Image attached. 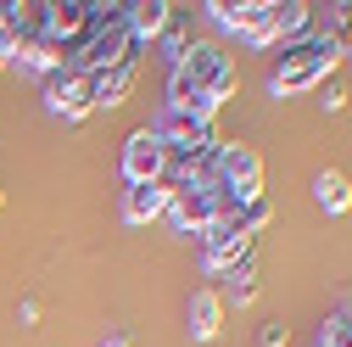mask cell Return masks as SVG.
Masks as SVG:
<instances>
[{
  "mask_svg": "<svg viewBox=\"0 0 352 347\" xmlns=\"http://www.w3.org/2000/svg\"><path fill=\"white\" fill-rule=\"evenodd\" d=\"M235 84H241V73L218 45H190L185 62L168 73V107H185L196 118H218L224 101L235 96Z\"/></svg>",
  "mask_w": 352,
  "mask_h": 347,
  "instance_id": "6da1fadb",
  "label": "cell"
},
{
  "mask_svg": "<svg viewBox=\"0 0 352 347\" xmlns=\"http://www.w3.org/2000/svg\"><path fill=\"white\" fill-rule=\"evenodd\" d=\"M341 62V39L336 34H302L291 39V45L280 51L274 73H269V96H302L314 90V84H324Z\"/></svg>",
  "mask_w": 352,
  "mask_h": 347,
  "instance_id": "7a4b0ae2",
  "label": "cell"
},
{
  "mask_svg": "<svg viewBox=\"0 0 352 347\" xmlns=\"http://www.w3.org/2000/svg\"><path fill=\"white\" fill-rule=\"evenodd\" d=\"M39 96H45V112H56V118H67V123H78V118L96 112L90 78H84V73H67V67H56V73L39 78Z\"/></svg>",
  "mask_w": 352,
  "mask_h": 347,
  "instance_id": "3957f363",
  "label": "cell"
},
{
  "mask_svg": "<svg viewBox=\"0 0 352 347\" xmlns=\"http://www.w3.org/2000/svg\"><path fill=\"white\" fill-rule=\"evenodd\" d=\"M151 135L162 140V151H201V146L218 140V135H212V118H196V112H185V107H162L157 123H151Z\"/></svg>",
  "mask_w": 352,
  "mask_h": 347,
  "instance_id": "277c9868",
  "label": "cell"
},
{
  "mask_svg": "<svg viewBox=\"0 0 352 347\" xmlns=\"http://www.w3.org/2000/svg\"><path fill=\"white\" fill-rule=\"evenodd\" d=\"M218 180H224L241 202H257L263 196V157L241 140H218Z\"/></svg>",
  "mask_w": 352,
  "mask_h": 347,
  "instance_id": "5b68a950",
  "label": "cell"
},
{
  "mask_svg": "<svg viewBox=\"0 0 352 347\" xmlns=\"http://www.w3.org/2000/svg\"><path fill=\"white\" fill-rule=\"evenodd\" d=\"M269 6H274V0H241V6H235V0H212L207 12H212V23H218V28L241 34L252 51H263V28H269Z\"/></svg>",
  "mask_w": 352,
  "mask_h": 347,
  "instance_id": "8992f818",
  "label": "cell"
},
{
  "mask_svg": "<svg viewBox=\"0 0 352 347\" xmlns=\"http://www.w3.org/2000/svg\"><path fill=\"white\" fill-rule=\"evenodd\" d=\"M162 162H168L162 140L151 129H135L123 146V185H162Z\"/></svg>",
  "mask_w": 352,
  "mask_h": 347,
  "instance_id": "52a82bcc",
  "label": "cell"
},
{
  "mask_svg": "<svg viewBox=\"0 0 352 347\" xmlns=\"http://www.w3.org/2000/svg\"><path fill=\"white\" fill-rule=\"evenodd\" d=\"M307 28H314V6H302V0H274L269 6V28H263V51L269 45H291V39H302Z\"/></svg>",
  "mask_w": 352,
  "mask_h": 347,
  "instance_id": "ba28073f",
  "label": "cell"
},
{
  "mask_svg": "<svg viewBox=\"0 0 352 347\" xmlns=\"http://www.w3.org/2000/svg\"><path fill=\"white\" fill-rule=\"evenodd\" d=\"M173 12H179V6H168V0H123V23H129V34H135L140 45L157 39L173 23Z\"/></svg>",
  "mask_w": 352,
  "mask_h": 347,
  "instance_id": "9c48e42d",
  "label": "cell"
},
{
  "mask_svg": "<svg viewBox=\"0 0 352 347\" xmlns=\"http://www.w3.org/2000/svg\"><path fill=\"white\" fill-rule=\"evenodd\" d=\"M135 78H140V62H118V67H107V73H90L96 112H101V107H123V96L135 90Z\"/></svg>",
  "mask_w": 352,
  "mask_h": 347,
  "instance_id": "30bf717a",
  "label": "cell"
},
{
  "mask_svg": "<svg viewBox=\"0 0 352 347\" xmlns=\"http://www.w3.org/2000/svg\"><path fill=\"white\" fill-rule=\"evenodd\" d=\"M168 213V185H129L123 191V224H151Z\"/></svg>",
  "mask_w": 352,
  "mask_h": 347,
  "instance_id": "8fae6325",
  "label": "cell"
},
{
  "mask_svg": "<svg viewBox=\"0 0 352 347\" xmlns=\"http://www.w3.org/2000/svg\"><path fill=\"white\" fill-rule=\"evenodd\" d=\"M218 330H224V302H218V291L201 286V291L190 297V336H196V341H212Z\"/></svg>",
  "mask_w": 352,
  "mask_h": 347,
  "instance_id": "7c38bea8",
  "label": "cell"
},
{
  "mask_svg": "<svg viewBox=\"0 0 352 347\" xmlns=\"http://www.w3.org/2000/svg\"><path fill=\"white\" fill-rule=\"evenodd\" d=\"M314 202H319L324 213H346V207H352V180H346L341 168H324L319 180H314Z\"/></svg>",
  "mask_w": 352,
  "mask_h": 347,
  "instance_id": "4fadbf2b",
  "label": "cell"
},
{
  "mask_svg": "<svg viewBox=\"0 0 352 347\" xmlns=\"http://www.w3.org/2000/svg\"><path fill=\"white\" fill-rule=\"evenodd\" d=\"M257 297V269L241 264L235 275H224V291H218V302H235V308H246V302Z\"/></svg>",
  "mask_w": 352,
  "mask_h": 347,
  "instance_id": "5bb4252c",
  "label": "cell"
},
{
  "mask_svg": "<svg viewBox=\"0 0 352 347\" xmlns=\"http://www.w3.org/2000/svg\"><path fill=\"white\" fill-rule=\"evenodd\" d=\"M324 347H352V297L336 302V314L324 325Z\"/></svg>",
  "mask_w": 352,
  "mask_h": 347,
  "instance_id": "9a60e30c",
  "label": "cell"
},
{
  "mask_svg": "<svg viewBox=\"0 0 352 347\" xmlns=\"http://www.w3.org/2000/svg\"><path fill=\"white\" fill-rule=\"evenodd\" d=\"M190 45H196V39H190V34H185V28H173V23H168V28H162V34H157V51H162V62H168V67H179V62H185V51H190Z\"/></svg>",
  "mask_w": 352,
  "mask_h": 347,
  "instance_id": "2e32d148",
  "label": "cell"
},
{
  "mask_svg": "<svg viewBox=\"0 0 352 347\" xmlns=\"http://www.w3.org/2000/svg\"><path fill=\"white\" fill-rule=\"evenodd\" d=\"M346 107V90H341V84H324V112H341Z\"/></svg>",
  "mask_w": 352,
  "mask_h": 347,
  "instance_id": "e0dca14e",
  "label": "cell"
},
{
  "mask_svg": "<svg viewBox=\"0 0 352 347\" xmlns=\"http://www.w3.org/2000/svg\"><path fill=\"white\" fill-rule=\"evenodd\" d=\"M263 347H285V325H269V330H263Z\"/></svg>",
  "mask_w": 352,
  "mask_h": 347,
  "instance_id": "ac0fdd59",
  "label": "cell"
},
{
  "mask_svg": "<svg viewBox=\"0 0 352 347\" xmlns=\"http://www.w3.org/2000/svg\"><path fill=\"white\" fill-rule=\"evenodd\" d=\"M101 347H129V330H112V336H101Z\"/></svg>",
  "mask_w": 352,
  "mask_h": 347,
  "instance_id": "d6986e66",
  "label": "cell"
},
{
  "mask_svg": "<svg viewBox=\"0 0 352 347\" xmlns=\"http://www.w3.org/2000/svg\"><path fill=\"white\" fill-rule=\"evenodd\" d=\"M319 347H324V336H319Z\"/></svg>",
  "mask_w": 352,
  "mask_h": 347,
  "instance_id": "ffe728a7",
  "label": "cell"
},
{
  "mask_svg": "<svg viewBox=\"0 0 352 347\" xmlns=\"http://www.w3.org/2000/svg\"><path fill=\"white\" fill-rule=\"evenodd\" d=\"M0 202H6V196H0Z\"/></svg>",
  "mask_w": 352,
  "mask_h": 347,
  "instance_id": "44dd1931",
  "label": "cell"
}]
</instances>
